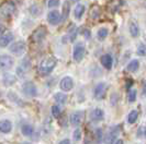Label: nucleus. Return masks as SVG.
Listing matches in <instances>:
<instances>
[{
    "label": "nucleus",
    "mask_w": 146,
    "mask_h": 144,
    "mask_svg": "<svg viewBox=\"0 0 146 144\" xmlns=\"http://www.w3.org/2000/svg\"><path fill=\"white\" fill-rule=\"evenodd\" d=\"M55 65H56V59L55 58H46L41 62L38 70L43 75H46V74H50L53 71Z\"/></svg>",
    "instance_id": "f257e3e1"
},
{
    "label": "nucleus",
    "mask_w": 146,
    "mask_h": 144,
    "mask_svg": "<svg viewBox=\"0 0 146 144\" xmlns=\"http://www.w3.org/2000/svg\"><path fill=\"white\" fill-rule=\"evenodd\" d=\"M46 34H47V29H46V26L41 25V26H38V27L32 33L31 39H32V42H34V43H40V42H42L44 38H45Z\"/></svg>",
    "instance_id": "f03ea898"
},
{
    "label": "nucleus",
    "mask_w": 146,
    "mask_h": 144,
    "mask_svg": "<svg viewBox=\"0 0 146 144\" xmlns=\"http://www.w3.org/2000/svg\"><path fill=\"white\" fill-rule=\"evenodd\" d=\"M0 12L5 16H10L15 12V5L12 1H6L0 6Z\"/></svg>",
    "instance_id": "7ed1b4c3"
},
{
    "label": "nucleus",
    "mask_w": 146,
    "mask_h": 144,
    "mask_svg": "<svg viewBox=\"0 0 146 144\" xmlns=\"http://www.w3.org/2000/svg\"><path fill=\"white\" fill-rule=\"evenodd\" d=\"M15 63L13 58L9 55H0V70H9Z\"/></svg>",
    "instance_id": "20e7f679"
},
{
    "label": "nucleus",
    "mask_w": 146,
    "mask_h": 144,
    "mask_svg": "<svg viewBox=\"0 0 146 144\" xmlns=\"http://www.w3.org/2000/svg\"><path fill=\"white\" fill-rule=\"evenodd\" d=\"M25 48H27V46H25V43L24 42H15V43L11 44V46H10V51L15 55V56H21L24 54V51H25Z\"/></svg>",
    "instance_id": "39448f33"
},
{
    "label": "nucleus",
    "mask_w": 146,
    "mask_h": 144,
    "mask_svg": "<svg viewBox=\"0 0 146 144\" xmlns=\"http://www.w3.org/2000/svg\"><path fill=\"white\" fill-rule=\"evenodd\" d=\"M85 55V46L82 43H77L74 47V52H73V57L74 60H76L77 62L81 61V59L84 58Z\"/></svg>",
    "instance_id": "423d86ee"
},
{
    "label": "nucleus",
    "mask_w": 146,
    "mask_h": 144,
    "mask_svg": "<svg viewBox=\"0 0 146 144\" xmlns=\"http://www.w3.org/2000/svg\"><path fill=\"white\" fill-rule=\"evenodd\" d=\"M22 91H23V93L25 94V95L32 96V97H33V96H36V94H37L36 86H35V84H34L33 82H31V81H28V82H25V83L23 84Z\"/></svg>",
    "instance_id": "0eeeda50"
},
{
    "label": "nucleus",
    "mask_w": 146,
    "mask_h": 144,
    "mask_svg": "<svg viewBox=\"0 0 146 144\" xmlns=\"http://www.w3.org/2000/svg\"><path fill=\"white\" fill-rule=\"evenodd\" d=\"M117 135H119V128L114 127L112 129L109 130V132L107 133V135L104 137V143L106 144H114L117 142Z\"/></svg>",
    "instance_id": "6e6552de"
},
{
    "label": "nucleus",
    "mask_w": 146,
    "mask_h": 144,
    "mask_svg": "<svg viewBox=\"0 0 146 144\" xmlns=\"http://www.w3.org/2000/svg\"><path fill=\"white\" fill-rule=\"evenodd\" d=\"M59 86L62 88V91H64V92H69V91H72L74 87L73 79H72L70 77H65V78H63L62 81H60V83H59Z\"/></svg>",
    "instance_id": "1a4fd4ad"
},
{
    "label": "nucleus",
    "mask_w": 146,
    "mask_h": 144,
    "mask_svg": "<svg viewBox=\"0 0 146 144\" xmlns=\"http://www.w3.org/2000/svg\"><path fill=\"white\" fill-rule=\"evenodd\" d=\"M106 92H107V85H106V83H99L95 87V91H94L95 98L96 99H102L103 97H104V95H106Z\"/></svg>",
    "instance_id": "9d476101"
},
{
    "label": "nucleus",
    "mask_w": 146,
    "mask_h": 144,
    "mask_svg": "<svg viewBox=\"0 0 146 144\" xmlns=\"http://www.w3.org/2000/svg\"><path fill=\"white\" fill-rule=\"evenodd\" d=\"M47 20H48V22L51 23L52 25H56V24H58L59 22H60L62 16H60V14H59V12L57 10H53L47 15Z\"/></svg>",
    "instance_id": "9b49d317"
},
{
    "label": "nucleus",
    "mask_w": 146,
    "mask_h": 144,
    "mask_svg": "<svg viewBox=\"0 0 146 144\" xmlns=\"http://www.w3.org/2000/svg\"><path fill=\"white\" fill-rule=\"evenodd\" d=\"M84 119V113L82 111H75L70 116V123L73 126H79Z\"/></svg>",
    "instance_id": "f8f14e48"
},
{
    "label": "nucleus",
    "mask_w": 146,
    "mask_h": 144,
    "mask_svg": "<svg viewBox=\"0 0 146 144\" xmlns=\"http://www.w3.org/2000/svg\"><path fill=\"white\" fill-rule=\"evenodd\" d=\"M103 117H104V113H103L102 109H100V108H96L90 114V118L94 121H100V120L103 119Z\"/></svg>",
    "instance_id": "ddd939ff"
},
{
    "label": "nucleus",
    "mask_w": 146,
    "mask_h": 144,
    "mask_svg": "<svg viewBox=\"0 0 146 144\" xmlns=\"http://www.w3.org/2000/svg\"><path fill=\"white\" fill-rule=\"evenodd\" d=\"M12 41H13V35L11 33L3 34L2 36H0V47H7Z\"/></svg>",
    "instance_id": "4468645a"
},
{
    "label": "nucleus",
    "mask_w": 146,
    "mask_h": 144,
    "mask_svg": "<svg viewBox=\"0 0 146 144\" xmlns=\"http://www.w3.org/2000/svg\"><path fill=\"white\" fill-rule=\"evenodd\" d=\"M12 130V123L9 120H1L0 121V132L9 133Z\"/></svg>",
    "instance_id": "2eb2a0df"
},
{
    "label": "nucleus",
    "mask_w": 146,
    "mask_h": 144,
    "mask_svg": "<svg viewBox=\"0 0 146 144\" xmlns=\"http://www.w3.org/2000/svg\"><path fill=\"white\" fill-rule=\"evenodd\" d=\"M100 61H101V65L106 68V69H108L110 70L111 68H112V57L110 56V55H103L101 59H100Z\"/></svg>",
    "instance_id": "dca6fc26"
},
{
    "label": "nucleus",
    "mask_w": 146,
    "mask_h": 144,
    "mask_svg": "<svg viewBox=\"0 0 146 144\" xmlns=\"http://www.w3.org/2000/svg\"><path fill=\"white\" fill-rule=\"evenodd\" d=\"M84 13H85V6L81 5V3H78L75 7V9H74V15H75V18L76 19H80Z\"/></svg>",
    "instance_id": "f3484780"
},
{
    "label": "nucleus",
    "mask_w": 146,
    "mask_h": 144,
    "mask_svg": "<svg viewBox=\"0 0 146 144\" xmlns=\"http://www.w3.org/2000/svg\"><path fill=\"white\" fill-rule=\"evenodd\" d=\"M21 132H22V134L25 135V137H31V135L33 134V132H34V129H33V127L30 126V124H23L21 128Z\"/></svg>",
    "instance_id": "a211bd4d"
},
{
    "label": "nucleus",
    "mask_w": 146,
    "mask_h": 144,
    "mask_svg": "<svg viewBox=\"0 0 146 144\" xmlns=\"http://www.w3.org/2000/svg\"><path fill=\"white\" fill-rule=\"evenodd\" d=\"M15 81H17L15 77V75H12V74H10V73L5 74V77H3V83H5L7 86H10V85L15 84Z\"/></svg>",
    "instance_id": "6ab92c4d"
},
{
    "label": "nucleus",
    "mask_w": 146,
    "mask_h": 144,
    "mask_svg": "<svg viewBox=\"0 0 146 144\" xmlns=\"http://www.w3.org/2000/svg\"><path fill=\"white\" fill-rule=\"evenodd\" d=\"M130 33H131V35L133 37H136V36L139 35V26H137V23H135V22H131L130 23Z\"/></svg>",
    "instance_id": "aec40b11"
},
{
    "label": "nucleus",
    "mask_w": 146,
    "mask_h": 144,
    "mask_svg": "<svg viewBox=\"0 0 146 144\" xmlns=\"http://www.w3.org/2000/svg\"><path fill=\"white\" fill-rule=\"evenodd\" d=\"M54 98H55V101H57L58 104L64 105L66 103V101H67V95H65L64 93H56L55 96H54Z\"/></svg>",
    "instance_id": "412c9836"
},
{
    "label": "nucleus",
    "mask_w": 146,
    "mask_h": 144,
    "mask_svg": "<svg viewBox=\"0 0 146 144\" xmlns=\"http://www.w3.org/2000/svg\"><path fill=\"white\" fill-rule=\"evenodd\" d=\"M139 61L137 60H132L131 62L127 65V67H126V69L129 70V71H131V72H134V71H136L137 69H139Z\"/></svg>",
    "instance_id": "4be33fe9"
},
{
    "label": "nucleus",
    "mask_w": 146,
    "mask_h": 144,
    "mask_svg": "<svg viewBox=\"0 0 146 144\" xmlns=\"http://www.w3.org/2000/svg\"><path fill=\"white\" fill-rule=\"evenodd\" d=\"M136 119H137V111L136 110H133L127 116V121L130 123H134L136 121Z\"/></svg>",
    "instance_id": "5701e85b"
},
{
    "label": "nucleus",
    "mask_w": 146,
    "mask_h": 144,
    "mask_svg": "<svg viewBox=\"0 0 146 144\" xmlns=\"http://www.w3.org/2000/svg\"><path fill=\"white\" fill-rule=\"evenodd\" d=\"M108 29H106V27H101V29L98 31V38L99 39H103V38H106L107 36H108Z\"/></svg>",
    "instance_id": "b1692460"
},
{
    "label": "nucleus",
    "mask_w": 146,
    "mask_h": 144,
    "mask_svg": "<svg viewBox=\"0 0 146 144\" xmlns=\"http://www.w3.org/2000/svg\"><path fill=\"white\" fill-rule=\"evenodd\" d=\"M30 11H31V13L32 15H34V16H36V15H40L42 13V10H41V8L37 7V6H32L31 9H30Z\"/></svg>",
    "instance_id": "393cba45"
},
{
    "label": "nucleus",
    "mask_w": 146,
    "mask_h": 144,
    "mask_svg": "<svg viewBox=\"0 0 146 144\" xmlns=\"http://www.w3.org/2000/svg\"><path fill=\"white\" fill-rule=\"evenodd\" d=\"M137 54L139 56H146V46L145 44H141L137 48Z\"/></svg>",
    "instance_id": "a878e982"
},
{
    "label": "nucleus",
    "mask_w": 146,
    "mask_h": 144,
    "mask_svg": "<svg viewBox=\"0 0 146 144\" xmlns=\"http://www.w3.org/2000/svg\"><path fill=\"white\" fill-rule=\"evenodd\" d=\"M52 114H53V116L55 118H58L59 116H60V108L58 106H53L52 107Z\"/></svg>",
    "instance_id": "bb28decb"
},
{
    "label": "nucleus",
    "mask_w": 146,
    "mask_h": 144,
    "mask_svg": "<svg viewBox=\"0 0 146 144\" xmlns=\"http://www.w3.org/2000/svg\"><path fill=\"white\" fill-rule=\"evenodd\" d=\"M127 98H129V101H131V103H133V101H136V91H134V90L130 91Z\"/></svg>",
    "instance_id": "cd10ccee"
},
{
    "label": "nucleus",
    "mask_w": 146,
    "mask_h": 144,
    "mask_svg": "<svg viewBox=\"0 0 146 144\" xmlns=\"http://www.w3.org/2000/svg\"><path fill=\"white\" fill-rule=\"evenodd\" d=\"M74 139H75V141H79L81 139V131L80 129H76L74 131V134H73Z\"/></svg>",
    "instance_id": "c85d7f7f"
},
{
    "label": "nucleus",
    "mask_w": 146,
    "mask_h": 144,
    "mask_svg": "<svg viewBox=\"0 0 146 144\" xmlns=\"http://www.w3.org/2000/svg\"><path fill=\"white\" fill-rule=\"evenodd\" d=\"M59 5V0H48V8H55Z\"/></svg>",
    "instance_id": "c756f323"
},
{
    "label": "nucleus",
    "mask_w": 146,
    "mask_h": 144,
    "mask_svg": "<svg viewBox=\"0 0 146 144\" xmlns=\"http://www.w3.org/2000/svg\"><path fill=\"white\" fill-rule=\"evenodd\" d=\"M96 133H97V141L100 142V140H101V133H102V132H101V129H98Z\"/></svg>",
    "instance_id": "7c9ffc66"
},
{
    "label": "nucleus",
    "mask_w": 146,
    "mask_h": 144,
    "mask_svg": "<svg viewBox=\"0 0 146 144\" xmlns=\"http://www.w3.org/2000/svg\"><path fill=\"white\" fill-rule=\"evenodd\" d=\"M67 13H68V3H65V10L63 11V19H65Z\"/></svg>",
    "instance_id": "2f4dec72"
},
{
    "label": "nucleus",
    "mask_w": 146,
    "mask_h": 144,
    "mask_svg": "<svg viewBox=\"0 0 146 144\" xmlns=\"http://www.w3.org/2000/svg\"><path fill=\"white\" fill-rule=\"evenodd\" d=\"M58 144H70V141L68 139H65V140H62Z\"/></svg>",
    "instance_id": "473e14b6"
},
{
    "label": "nucleus",
    "mask_w": 146,
    "mask_h": 144,
    "mask_svg": "<svg viewBox=\"0 0 146 144\" xmlns=\"http://www.w3.org/2000/svg\"><path fill=\"white\" fill-rule=\"evenodd\" d=\"M3 31H5V27H3V26H1V25H0V35H1V34H2V33H3Z\"/></svg>",
    "instance_id": "72a5a7b5"
},
{
    "label": "nucleus",
    "mask_w": 146,
    "mask_h": 144,
    "mask_svg": "<svg viewBox=\"0 0 146 144\" xmlns=\"http://www.w3.org/2000/svg\"><path fill=\"white\" fill-rule=\"evenodd\" d=\"M114 144H123V141L122 140H117V142Z\"/></svg>",
    "instance_id": "f704fd0d"
},
{
    "label": "nucleus",
    "mask_w": 146,
    "mask_h": 144,
    "mask_svg": "<svg viewBox=\"0 0 146 144\" xmlns=\"http://www.w3.org/2000/svg\"><path fill=\"white\" fill-rule=\"evenodd\" d=\"M143 135H144V137H146V127L144 128V132H143Z\"/></svg>",
    "instance_id": "c9c22d12"
},
{
    "label": "nucleus",
    "mask_w": 146,
    "mask_h": 144,
    "mask_svg": "<svg viewBox=\"0 0 146 144\" xmlns=\"http://www.w3.org/2000/svg\"><path fill=\"white\" fill-rule=\"evenodd\" d=\"M144 7H145V9H146V2L144 3Z\"/></svg>",
    "instance_id": "e433bc0d"
}]
</instances>
